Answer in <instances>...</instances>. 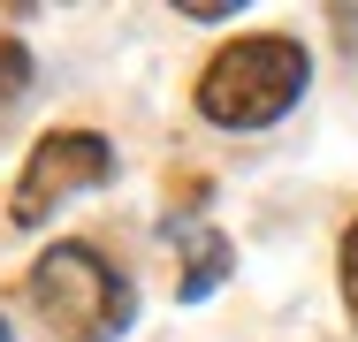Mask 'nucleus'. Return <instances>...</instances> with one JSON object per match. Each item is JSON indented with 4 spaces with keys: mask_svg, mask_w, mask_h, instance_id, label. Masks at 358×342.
I'll list each match as a JSON object with an SVG mask.
<instances>
[{
    "mask_svg": "<svg viewBox=\"0 0 358 342\" xmlns=\"http://www.w3.org/2000/svg\"><path fill=\"white\" fill-rule=\"evenodd\" d=\"M305 46L282 38V31H252V38H236V46H221L206 76H199V114L221 122V130H267V122H282L289 107L305 99Z\"/></svg>",
    "mask_w": 358,
    "mask_h": 342,
    "instance_id": "obj_1",
    "label": "nucleus"
},
{
    "mask_svg": "<svg viewBox=\"0 0 358 342\" xmlns=\"http://www.w3.org/2000/svg\"><path fill=\"white\" fill-rule=\"evenodd\" d=\"M31 304H38V320L62 342H115L130 327V312H138V289H130V274L115 267L107 251L54 244L31 267Z\"/></svg>",
    "mask_w": 358,
    "mask_h": 342,
    "instance_id": "obj_2",
    "label": "nucleus"
},
{
    "mask_svg": "<svg viewBox=\"0 0 358 342\" xmlns=\"http://www.w3.org/2000/svg\"><path fill=\"white\" fill-rule=\"evenodd\" d=\"M115 175V144L99 130H54L31 144V160H23V175H15V198H8V221L15 228H38L46 213L76 191H99Z\"/></svg>",
    "mask_w": 358,
    "mask_h": 342,
    "instance_id": "obj_3",
    "label": "nucleus"
},
{
    "mask_svg": "<svg viewBox=\"0 0 358 342\" xmlns=\"http://www.w3.org/2000/svg\"><path fill=\"white\" fill-rule=\"evenodd\" d=\"M229 267H236V251H229V236H214V228H206V236H191V267H183V281H176V297H183V304H199V297H214V281H221Z\"/></svg>",
    "mask_w": 358,
    "mask_h": 342,
    "instance_id": "obj_4",
    "label": "nucleus"
},
{
    "mask_svg": "<svg viewBox=\"0 0 358 342\" xmlns=\"http://www.w3.org/2000/svg\"><path fill=\"white\" fill-rule=\"evenodd\" d=\"M31 91V46L23 38H0V99Z\"/></svg>",
    "mask_w": 358,
    "mask_h": 342,
    "instance_id": "obj_5",
    "label": "nucleus"
},
{
    "mask_svg": "<svg viewBox=\"0 0 358 342\" xmlns=\"http://www.w3.org/2000/svg\"><path fill=\"white\" fill-rule=\"evenodd\" d=\"M343 304H351V320H358V221L343 228Z\"/></svg>",
    "mask_w": 358,
    "mask_h": 342,
    "instance_id": "obj_6",
    "label": "nucleus"
},
{
    "mask_svg": "<svg viewBox=\"0 0 358 342\" xmlns=\"http://www.w3.org/2000/svg\"><path fill=\"white\" fill-rule=\"evenodd\" d=\"M0 342H15V335H8V320H0Z\"/></svg>",
    "mask_w": 358,
    "mask_h": 342,
    "instance_id": "obj_7",
    "label": "nucleus"
}]
</instances>
